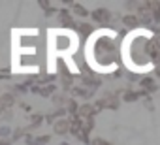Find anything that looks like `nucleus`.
I'll use <instances>...</instances> for the list:
<instances>
[]
</instances>
